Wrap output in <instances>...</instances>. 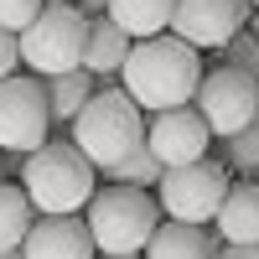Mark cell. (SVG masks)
I'll return each instance as SVG.
<instances>
[{"label":"cell","mask_w":259,"mask_h":259,"mask_svg":"<svg viewBox=\"0 0 259 259\" xmlns=\"http://www.w3.org/2000/svg\"><path fill=\"white\" fill-rule=\"evenodd\" d=\"M202 68L207 62L192 41H182L177 31H156V36L130 41L114 78L145 114H156V109H171V104H192V94L202 83Z\"/></svg>","instance_id":"6da1fadb"},{"label":"cell","mask_w":259,"mask_h":259,"mask_svg":"<svg viewBox=\"0 0 259 259\" xmlns=\"http://www.w3.org/2000/svg\"><path fill=\"white\" fill-rule=\"evenodd\" d=\"M73 145L94 161V171H109L119 156H130L145 140V109L119 89V78H94V94L83 99V109L68 119Z\"/></svg>","instance_id":"7a4b0ae2"},{"label":"cell","mask_w":259,"mask_h":259,"mask_svg":"<svg viewBox=\"0 0 259 259\" xmlns=\"http://www.w3.org/2000/svg\"><path fill=\"white\" fill-rule=\"evenodd\" d=\"M16 182L26 192L31 212H83V202H89L94 187H99V171H94V161L83 156L73 140L47 135L41 145L26 150Z\"/></svg>","instance_id":"3957f363"},{"label":"cell","mask_w":259,"mask_h":259,"mask_svg":"<svg viewBox=\"0 0 259 259\" xmlns=\"http://www.w3.org/2000/svg\"><path fill=\"white\" fill-rule=\"evenodd\" d=\"M83 223H89L99 254H140L150 228L161 223V207L150 187L109 182V187H94V197L83 202Z\"/></svg>","instance_id":"277c9868"},{"label":"cell","mask_w":259,"mask_h":259,"mask_svg":"<svg viewBox=\"0 0 259 259\" xmlns=\"http://www.w3.org/2000/svg\"><path fill=\"white\" fill-rule=\"evenodd\" d=\"M83 36H89V16H83L78 0H47V6L16 31L21 68L36 73V78L78 68V62H83Z\"/></svg>","instance_id":"5b68a950"},{"label":"cell","mask_w":259,"mask_h":259,"mask_svg":"<svg viewBox=\"0 0 259 259\" xmlns=\"http://www.w3.org/2000/svg\"><path fill=\"white\" fill-rule=\"evenodd\" d=\"M228 166L212 161V156H197V161H182V166H161L156 177V207L161 218H182V223H212L223 192H228Z\"/></svg>","instance_id":"8992f818"},{"label":"cell","mask_w":259,"mask_h":259,"mask_svg":"<svg viewBox=\"0 0 259 259\" xmlns=\"http://www.w3.org/2000/svg\"><path fill=\"white\" fill-rule=\"evenodd\" d=\"M254 99H259V73L233 68V62L202 68V83H197V94H192L197 114L212 130V140H223V135H233V130L254 124Z\"/></svg>","instance_id":"52a82bcc"},{"label":"cell","mask_w":259,"mask_h":259,"mask_svg":"<svg viewBox=\"0 0 259 259\" xmlns=\"http://www.w3.org/2000/svg\"><path fill=\"white\" fill-rule=\"evenodd\" d=\"M47 135H52V114L41 78L36 73L0 78V150H31Z\"/></svg>","instance_id":"ba28073f"},{"label":"cell","mask_w":259,"mask_h":259,"mask_svg":"<svg viewBox=\"0 0 259 259\" xmlns=\"http://www.w3.org/2000/svg\"><path fill=\"white\" fill-rule=\"evenodd\" d=\"M145 150L161 166H182L212 150V130L197 114V104H171V109H156L145 119Z\"/></svg>","instance_id":"9c48e42d"},{"label":"cell","mask_w":259,"mask_h":259,"mask_svg":"<svg viewBox=\"0 0 259 259\" xmlns=\"http://www.w3.org/2000/svg\"><path fill=\"white\" fill-rule=\"evenodd\" d=\"M249 16H254L249 0H171L166 31H177V36L192 41L197 52H218Z\"/></svg>","instance_id":"30bf717a"},{"label":"cell","mask_w":259,"mask_h":259,"mask_svg":"<svg viewBox=\"0 0 259 259\" xmlns=\"http://www.w3.org/2000/svg\"><path fill=\"white\" fill-rule=\"evenodd\" d=\"M26 259H94V233L83 223V212H36L26 239H21Z\"/></svg>","instance_id":"8fae6325"},{"label":"cell","mask_w":259,"mask_h":259,"mask_svg":"<svg viewBox=\"0 0 259 259\" xmlns=\"http://www.w3.org/2000/svg\"><path fill=\"white\" fill-rule=\"evenodd\" d=\"M218 228L212 223H182V218H161L150 228V239L140 249V259H212L218 249Z\"/></svg>","instance_id":"7c38bea8"},{"label":"cell","mask_w":259,"mask_h":259,"mask_svg":"<svg viewBox=\"0 0 259 259\" xmlns=\"http://www.w3.org/2000/svg\"><path fill=\"white\" fill-rule=\"evenodd\" d=\"M212 228L223 244H259V182L254 177L228 182L218 212H212Z\"/></svg>","instance_id":"4fadbf2b"},{"label":"cell","mask_w":259,"mask_h":259,"mask_svg":"<svg viewBox=\"0 0 259 259\" xmlns=\"http://www.w3.org/2000/svg\"><path fill=\"white\" fill-rule=\"evenodd\" d=\"M124 52H130V36L114 26V21L109 16H89V36H83V62L78 68H89L94 78H114Z\"/></svg>","instance_id":"5bb4252c"},{"label":"cell","mask_w":259,"mask_h":259,"mask_svg":"<svg viewBox=\"0 0 259 259\" xmlns=\"http://www.w3.org/2000/svg\"><path fill=\"white\" fill-rule=\"evenodd\" d=\"M41 89H47V114H52V124H68V119L83 109V99L94 94V73H89V68L47 73V78H41Z\"/></svg>","instance_id":"9a60e30c"},{"label":"cell","mask_w":259,"mask_h":259,"mask_svg":"<svg viewBox=\"0 0 259 259\" xmlns=\"http://www.w3.org/2000/svg\"><path fill=\"white\" fill-rule=\"evenodd\" d=\"M104 16H109L130 41H135V36H156V31H166L171 0H109V6H104Z\"/></svg>","instance_id":"2e32d148"},{"label":"cell","mask_w":259,"mask_h":259,"mask_svg":"<svg viewBox=\"0 0 259 259\" xmlns=\"http://www.w3.org/2000/svg\"><path fill=\"white\" fill-rule=\"evenodd\" d=\"M31 218H36V212H31V202H26V192H21V182H6V177H0V249H21Z\"/></svg>","instance_id":"e0dca14e"},{"label":"cell","mask_w":259,"mask_h":259,"mask_svg":"<svg viewBox=\"0 0 259 259\" xmlns=\"http://www.w3.org/2000/svg\"><path fill=\"white\" fill-rule=\"evenodd\" d=\"M212 145L223 150L228 177H259V124H244V130H233V135L212 140Z\"/></svg>","instance_id":"ac0fdd59"},{"label":"cell","mask_w":259,"mask_h":259,"mask_svg":"<svg viewBox=\"0 0 259 259\" xmlns=\"http://www.w3.org/2000/svg\"><path fill=\"white\" fill-rule=\"evenodd\" d=\"M104 177H109V182H135V187H156V177H161V161L150 156V150H145V140H140L135 150H130V156H119L109 171H104Z\"/></svg>","instance_id":"d6986e66"},{"label":"cell","mask_w":259,"mask_h":259,"mask_svg":"<svg viewBox=\"0 0 259 259\" xmlns=\"http://www.w3.org/2000/svg\"><path fill=\"white\" fill-rule=\"evenodd\" d=\"M223 62H233V68H249V73H259V36L249 31V26H239L228 41H223Z\"/></svg>","instance_id":"ffe728a7"},{"label":"cell","mask_w":259,"mask_h":259,"mask_svg":"<svg viewBox=\"0 0 259 259\" xmlns=\"http://www.w3.org/2000/svg\"><path fill=\"white\" fill-rule=\"evenodd\" d=\"M41 6H47V0H0V26H6V31H21Z\"/></svg>","instance_id":"44dd1931"},{"label":"cell","mask_w":259,"mask_h":259,"mask_svg":"<svg viewBox=\"0 0 259 259\" xmlns=\"http://www.w3.org/2000/svg\"><path fill=\"white\" fill-rule=\"evenodd\" d=\"M11 73H21V41L16 31L0 26V78H11Z\"/></svg>","instance_id":"7402d4cb"},{"label":"cell","mask_w":259,"mask_h":259,"mask_svg":"<svg viewBox=\"0 0 259 259\" xmlns=\"http://www.w3.org/2000/svg\"><path fill=\"white\" fill-rule=\"evenodd\" d=\"M212 259H259V244H218Z\"/></svg>","instance_id":"603a6c76"},{"label":"cell","mask_w":259,"mask_h":259,"mask_svg":"<svg viewBox=\"0 0 259 259\" xmlns=\"http://www.w3.org/2000/svg\"><path fill=\"white\" fill-rule=\"evenodd\" d=\"M83 6V16H104V6H109V0H78Z\"/></svg>","instance_id":"cb8c5ba5"},{"label":"cell","mask_w":259,"mask_h":259,"mask_svg":"<svg viewBox=\"0 0 259 259\" xmlns=\"http://www.w3.org/2000/svg\"><path fill=\"white\" fill-rule=\"evenodd\" d=\"M0 259H26V254H21V249H0Z\"/></svg>","instance_id":"d4e9b609"},{"label":"cell","mask_w":259,"mask_h":259,"mask_svg":"<svg viewBox=\"0 0 259 259\" xmlns=\"http://www.w3.org/2000/svg\"><path fill=\"white\" fill-rule=\"evenodd\" d=\"M94 259H140V254H94Z\"/></svg>","instance_id":"484cf974"},{"label":"cell","mask_w":259,"mask_h":259,"mask_svg":"<svg viewBox=\"0 0 259 259\" xmlns=\"http://www.w3.org/2000/svg\"><path fill=\"white\" fill-rule=\"evenodd\" d=\"M249 31H254V36H259V11H254V16H249Z\"/></svg>","instance_id":"4316f807"},{"label":"cell","mask_w":259,"mask_h":259,"mask_svg":"<svg viewBox=\"0 0 259 259\" xmlns=\"http://www.w3.org/2000/svg\"><path fill=\"white\" fill-rule=\"evenodd\" d=\"M254 124H259V99H254Z\"/></svg>","instance_id":"83f0119b"},{"label":"cell","mask_w":259,"mask_h":259,"mask_svg":"<svg viewBox=\"0 0 259 259\" xmlns=\"http://www.w3.org/2000/svg\"><path fill=\"white\" fill-rule=\"evenodd\" d=\"M249 6H254V11H259V0H249Z\"/></svg>","instance_id":"f1b7e54d"}]
</instances>
